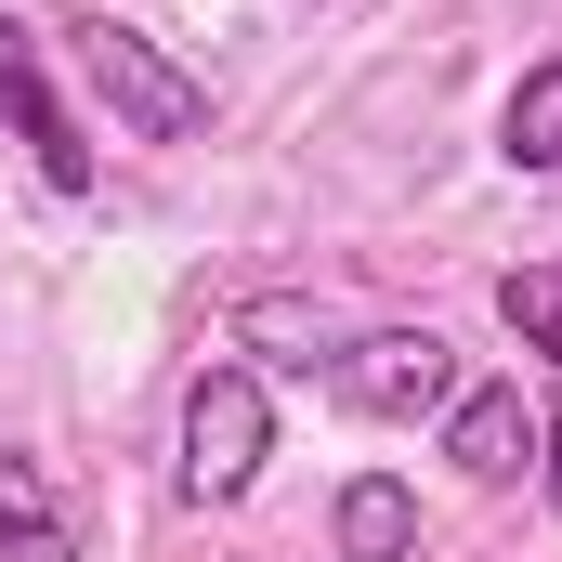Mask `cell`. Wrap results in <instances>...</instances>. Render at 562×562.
Wrapping results in <instances>:
<instances>
[{
    "label": "cell",
    "mask_w": 562,
    "mask_h": 562,
    "mask_svg": "<svg viewBox=\"0 0 562 562\" xmlns=\"http://www.w3.org/2000/svg\"><path fill=\"white\" fill-rule=\"evenodd\" d=\"M0 144L40 170V196H92V132H79V105L53 79V40L13 26V13H0Z\"/></svg>",
    "instance_id": "4"
},
{
    "label": "cell",
    "mask_w": 562,
    "mask_h": 562,
    "mask_svg": "<svg viewBox=\"0 0 562 562\" xmlns=\"http://www.w3.org/2000/svg\"><path fill=\"white\" fill-rule=\"evenodd\" d=\"M327 550L340 562H419V484L406 471H353L327 497Z\"/></svg>",
    "instance_id": "7"
},
{
    "label": "cell",
    "mask_w": 562,
    "mask_h": 562,
    "mask_svg": "<svg viewBox=\"0 0 562 562\" xmlns=\"http://www.w3.org/2000/svg\"><path fill=\"white\" fill-rule=\"evenodd\" d=\"M445 458L471 471V484H524L537 471V406H524V380H458V406H445Z\"/></svg>",
    "instance_id": "6"
},
{
    "label": "cell",
    "mask_w": 562,
    "mask_h": 562,
    "mask_svg": "<svg viewBox=\"0 0 562 562\" xmlns=\"http://www.w3.org/2000/svg\"><path fill=\"white\" fill-rule=\"evenodd\" d=\"M497 157H510L524 183H550V170H562V40L510 79V105H497Z\"/></svg>",
    "instance_id": "9"
},
{
    "label": "cell",
    "mask_w": 562,
    "mask_h": 562,
    "mask_svg": "<svg viewBox=\"0 0 562 562\" xmlns=\"http://www.w3.org/2000/svg\"><path fill=\"white\" fill-rule=\"evenodd\" d=\"M53 40H66V79L92 92V119L119 144H196L210 132V79H196L170 40H144L132 13H66Z\"/></svg>",
    "instance_id": "1"
},
{
    "label": "cell",
    "mask_w": 562,
    "mask_h": 562,
    "mask_svg": "<svg viewBox=\"0 0 562 562\" xmlns=\"http://www.w3.org/2000/svg\"><path fill=\"white\" fill-rule=\"evenodd\" d=\"M314 380H327V406H353V419L419 431V419L458 406V340H445V327H393V314H380V327H353Z\"/></svg>",
    "instance_id": "3"
},
{
    "label": "cell",
    "mask_w": 562,
    "mask_h": 562,
    "mask_svg": "<svg viewBox=\"0 0 562 562\" xmlns=\"http://www.w3.org/2000/svg\"><path fill=\"white\" fill-rule=\"evenodd\" d=\"M0 562H79V524L26 445H0Z\"/></svg>",
    "instance_id": "8"
},
{
    "label": "cell",
    "mask_w": 562,
    "mask_h": 562,
    "mask_svg": "<svg viewBox=\"0 0 562 562\" xmlns=\"http://www.w3.org/2000/svg\"><path fill=\"white\" fill-rule=\"evenodd\" d=\"M497 327H510L524 353H550V406H537V497H550V524H562V262H510V276H497Z\"/></svg>",
    "instance_id": "5"
},
{
    "label": "cell",
    "mask_w": 562,
    "mask_h": 562,
    "mask_svg": "<svg viewBox=\"0 0 562 562\" xmlns=\"http://www.w3.org/2000/svg\"><path fill=\"white\" fill-rule=\"evenodd\" d=\"M262 458H276V393H262V367L210 353V367L183 380V419H170V484H183V510H236V497L262 484Z\"/></svg>",
    "instance_id": "2"
}]
</instances>
